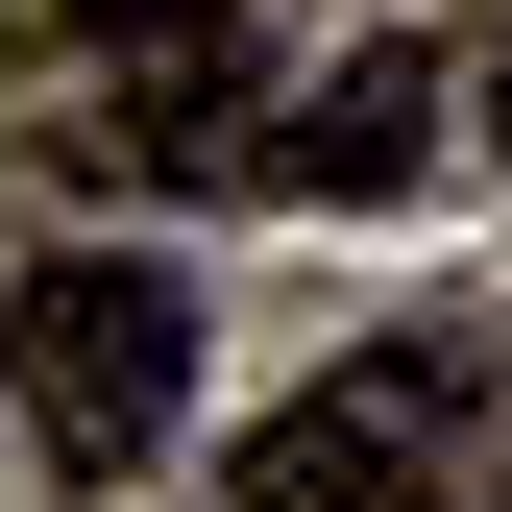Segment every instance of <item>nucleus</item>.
I'll return each mask as SVG.
<instances>
[{"instance_id":"2","label":"nucleus","mask_w":512,"mask_h":512,"mask_svg":"<svg viewBox=\"0 0 512 512\" xmlns=\"http://www.w3.org/2000/svg\"><path fill=\"white\" fill-rule=\"evenodd\" d=\"M512 415V366H488V317H391L366 366H317V391L244 439V512H439V464Z\"/></svg>"},{"instance_id":"3","label":"nucleus","mask_w":512,"mask_h":512,"mask_svg":"<svg viewBox=\"0 0 512 512\" xmlns=\"http://www.w3.org/2000/svg\"><path fill=\"white\" fill-rule=\"evenodd\" d=\"M512 25H391V49H317L293 122H269V196H464L512 147Z\"/></svg>"},{"instance_id":"1","label":"nucleus","mask_w":512,"mask_h":512,"mask_svg":"<svg viewBox=\"0 0 512 512\" xmlns=\"http://www.w3.org/2000/svg\"><path fill=\"white\" fill-rule=\"evenodd\" d=\"M171 415H196V293H171L147 244H49V269L0 293V439H25L49 488H147Z\"/></svg>"},{"instance_id":"4","label":"nucleus","mask_w":512,"mask_h":512,"mask_svg":"<svg viewBox=\"0 0 512 512\" xmlns=\"http://www.w3.org/2000/svg\"><path fill=\"white\" fill-rule=\"evenodd\" d=\"M464 512H512V488H464Z\"/></svg>"}]
</instances>
